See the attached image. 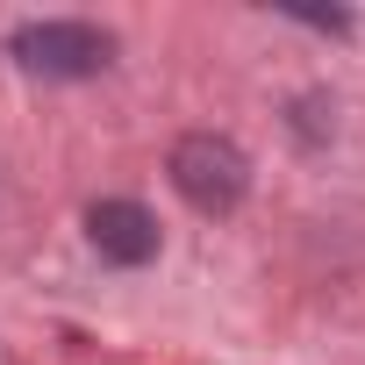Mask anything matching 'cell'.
Listing matches in <instances>:
<instances>
[{
    "mask_svg": "<svg viewBox=\"0 0 365 365\" xmlns=\"http://www.w3.org/2000/svg\"><path fill=\"white\" fill-rule=\"evenodd\" d=\"M165 172H172L179 201H187V208H201V215H230V208L251 194V158H244L230 136H215V129L179 136Z\"/></svg>",
    "mask_w": 365,
    "mask_h": 365,
    "instance_id": "obj_1",
    "label": "cell"
},
{
    "mask_svg": "<svg viewBox=\"0 0 365 365\" xmlns=\"http://www.w3.org/2000/svg\"><path fill=\"white\" fill-rule=\"evenodd\" d=\"M15 58L43 79H93L115 58V36L93 22H22L15 29Z\"/></svg>",
    "mask_w": 365,
    "mask_h": 365,
    "instance_id": "obj_2",
    "label": "cell"
},
{
    "mask_svg": "<svg viewBox=\"0 0 365 365\" xmlns=\"http://www.w3.org/2000/svg\"><path fill=\"white\" fill-rule=\"evenodd\" d=\"M86 237H93V251L108 265H129V272L158 258V222H150L143 201H93L86 208Z\"/></svg>",
    "mask_w": 365,
    "mask_h": 365,
    "instance_id": "obj_3",
    "label": "cell"
}]
</instances>
